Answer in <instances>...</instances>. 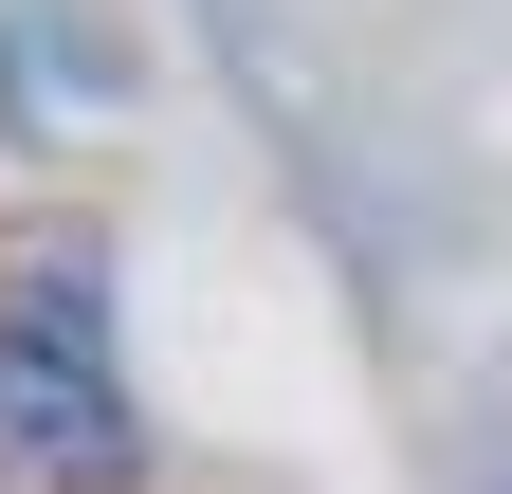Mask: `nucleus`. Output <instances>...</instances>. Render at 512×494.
I'll return each mask as SVG.
<instances>
[{"label": "nucleus", "mask_w": 512, "mask_h": 494, "mask_svg": "<svg viewBox=\"0 0 512 494\" xmlns=\"http://www.w3.org/2000/svg\"><path fill=\"white\" fill-rule=\"evenodd\" d=\"M0 440L37 476H128V385H110V312L74 257L0 275Z\"/></svg>", "instance_id": "f257e3e1"}]
</instances>
